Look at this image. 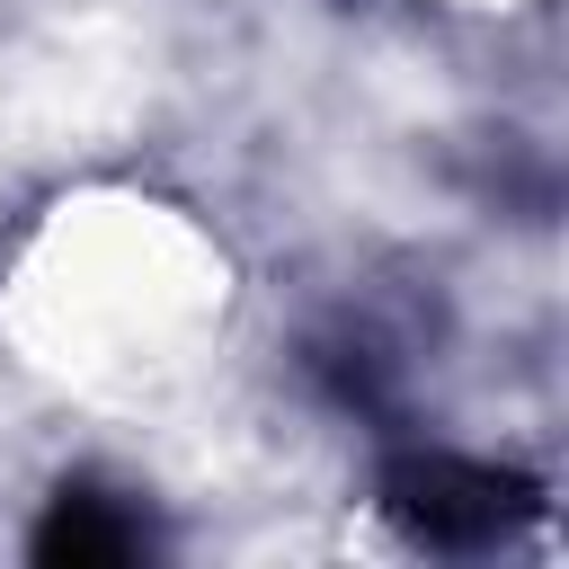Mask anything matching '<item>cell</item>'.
I'll use <instances>...</instances> for the list:
<instances>
[{
	"label": "cell",
	"instance_id": "1",
	"mask_svg": "<svg viewBox=\"0 0 569 569\" xmlns=\"http://www.w3.org/2000/svg\"><path fill=\"white\" fill-rule=\"evenodd\" d=\"M382 498H391V516L427 551H489V542H507L533 516V489L516 471L462 462V453H409V462H391Z\"/></svg>",
	"mask_w": 569,
	"mask_h": 569
},
{
	"label": "cell",
	"instance_id": "2",
	"mask_svg": "<svg viewBox=\"0 0 569 569\" xmlns=\"http://www.w3.org/2000/svg\"><path fill=\"white\" fill-rule=\"evenodd\" d=\"M133 551H142V516H124V507L98 498V489H62L53 516L36 525V560L89 569V560H133Z\"/></svg>",
	"mask_w": 569,
	"mask_h": 569
}]
</instances>
